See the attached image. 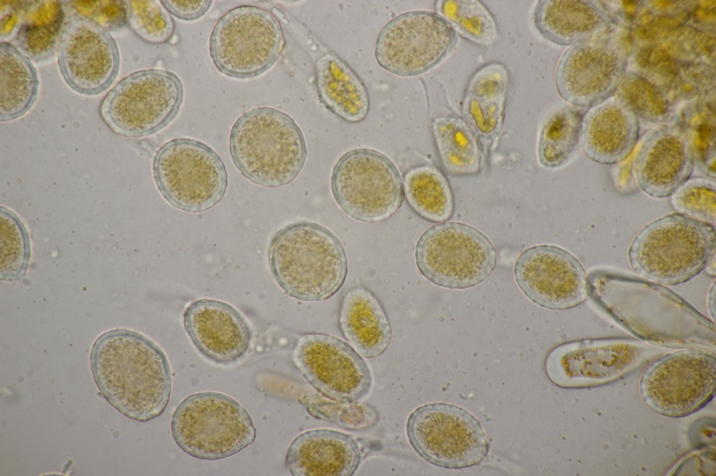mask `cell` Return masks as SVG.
I'll return each mask as SVG.
<instances>
[{
    "label": "cell",
    "mask_w": 716,
    "mask_h": 476,
    "mask_svg": "<svg viewBox=\"0 0 716 476\" xmlns=\"http://www.w3.org/2000/svg\"><path fill=\"white\" fill-rule=\"evenodd\" d=\"M587 283L598 306L642 339L670 346H715V325L661 285L604 270L592 272Z\"/></svg>",
    "instance_id": "6da1fadb"
},
{
    "label": "cell",
    "mask_w": 716,
    "mask_h": 476,
    "mask_svg": "<svg viewBox=\"0 0 716 476\" xmlns=\"http://www.w3.org/2000/svg\"><path fill=\"white\" fill-rule=\"evenodd\" d=\"M90 364L103 396L126 417L148 422L166 408L171 366L164 352L148 337L124 329L104 332L92 345Z\"/></svg>",
    "instance_id": "7a4b0ae2"
},
{
    "label": "cell",
    "mask_w": 716,
    "mask_h": 476,
    "mask_svg": "<svg viewBox=\"0 0 716 476\" xmlns=\"http://www.w3.org/2000/svg\"><path fill=\"white\" fill-rule=\"evenodd\" d=\"M271 272L290 297L305 302L327 299L343 285L348 272L345 249L327 228L313 222L289 224L272 237Z\"/></svg>",
    "instance_id": "3957f363"
},
{
    "label": "cell",
    "mask_w": 716,
    "mask_h": 476,
    "mask_svg": "<svg viewBox=\"0 0 716 476\" xmlns=\"http://www.w3.org/2000/svg\"><path fill=\"white\" fill-rule=\"evenodd\" d=\"M229 150L243 176L266 187L291 182L306 157L298 125L288 114L268 107L251 109L238 118L231 130Z\"/></svg>",
    "instance_id": "277c9868"
},
{
    "label": "cell",
    "mask_w": 716,
    "mask_h": 476,
    "mask_svg": "<svg viewBox=\"0 0 716 476\" xmlns=\"http://www.w3.org/2000/svg\"><path fill=\"white\" fill-rule=\"evenodd\" d=\"M631 268L660 285L685 283L715 256V226L675 213L642 228L628 252Z\"/></svg>",
    "instance_id": "5b68a950"
},
{
    "label": "cell",
    "mask_w": 716,
    "mask_h": 476,
    "mask_svg": "<svg viewBox=\"0 0 716 476\" xmlns=\"http://www.w3.org/2000/svg\"><path fill=\"white\" fill-rule=\"evenodd\" d=\"M176 445L189 456L208 461L229 457L256 438V429L245 409L231 397L202 392L184 399L171 421Z\"/></svg>",
    "instance_id": "8992f818"
},
{
    "label": "cell",
    "mask_w": 716,
    "mask_h": 476,
    "mask_svg": "<svg viewBox=\"0 0 716 476\" xmlns=\"http://www.w3.org/2000/svg\"><path fill=\"white\" fill-rule=\"evenodd\" d=\"M285 45L281 24L271 11L243 5L229 10L217 20L210 36L209 53L219 72L248 79L270 69Z\"/></svg>",
    "instance_id": "52a82bcc"
},
{
    "label": "cell",
    "mask_w": 716,
    "mask_h": 476,
    "mask_svg": "<svg viewBox=\"0 0 716 476\" xmlns=\"http://www.w3.org/2000/svg\"><path fill=\"white\" fill-rule=\"evenodd\" d=\"M183 86L173 73L145 69L120 80L104 96L99 114L115 133L127 137L150 135L178 114Z\"/></svg>",
    "instance_id": "ba28073f"
},
{
    "label": "cell",
    "mask_w": 716,
    "mask_h": 476,
    "mask_svg": "<svg viewBox=\"0 0 716 476\" xmlns=\"http://www.w3.org/2000/svg\"><path fill=\"white\" fill-rule=\"evenodd\" d=\"M157 188L173 207L201 212L215 206L227 187V172L220 156L208 145L191 138L164 144L153 161Z\"/></svg>",
    "instance_id": "9c48e42d"
},
{
    "label": "cell",
    "mask_w": 716,
    "mask_h": 476,
    "mask_svg": "<svg viewBox=\"0 0 716 476\" xmlns=\"http://www.w3.org/2000/svg\"><path fill=\"white\" fill-rule=\"evenodd\" d=\"M416 265L427 280L450 289L481 283L494 269L496 251L480 230L459 222H443L426 230L415 247Z\"/></svg>",
    "instance_id": "30bf717a"
},
{
    "label": "cell",
    "mask_w": 716,
    "mask_h": 476,
    "mask_svg": "<svg viewBox=\"0 0 716 476\" xmlns=\"http://www.w3.org/2000/svg\"><path fill=\"white\" fill-rule=\"evenodd\" d=\"M406 430L415 452L437 467H473L481 463L489 451L480 422L453 404L431 403L417 408L410 414Z\"/></svg>",
    "instance_id": "8fae6325"
},
{
    "label": "cell",
    "mask_w": 716,
    "mask_h": 476,
    "mask_svg": "<svg viewBox=\"0 0 716 476\" xmlns=\"http://www.w3.org/2000/svg\"><path fill=\"white\" fill-rule=\"evenodd\" d=\"M331 188L342 210L366 223L388 219L404 199L398 169L385 155L371 149H356L343 154L333 169Z\"/></svg>",
    "instance_id": "7c38bea8"
},
{
    "label": "cell",
    "mask_w": 716,
    "mask_h": 476,
    "mask_svg": "<svg viewBox=\"0 0 716 476\" xmlns=\"http://www.w3.org/2000/svg\"><path fill=\"white\" fill-rule=\"evenodd\" d=\"M715 384V354L685 350L652 362L642 374L639 387L642 399L654 412L680 417L708 404L714 396Z\"/></svg>",
    "instance_id": "4fadbf2b"
},
{
    "label": "cell",
    "mask_w": 716,
    "mask_h": 476,
    "mask_svg": "<svg viewBox=\"0 0 716 476\" xmlns=\"http://www.w3.org/2000/svg\"><path fill=\"white\" fill-rule=\"evenodd\" d=\"M457 34L441 15L427 10L401 14L380 30L375 57L387 71L403 77L424 73L445 58L457 43Z\"/></svg>",
    "instance_id": "5bb4252c"
},
{
    "label": "cell",
    "mask_w": 716,
    "mask_h": 476,
    "mask_svg": "<svg viewBox=\"0 0 716 476\" xmlns=\"http://www.w3.org/2000/svg\"><path fill=\"white\" fill-rule=\"evenodd\" d=\"M293 361L308 383L327 399L353 403L366 397L372 387L371 369L350 344L322 333L303 335L293 352Z\"/></svg>",
    "instance_id": "9a60e30c"
},
{
    "label": "cell",
    "mask_w": 716,
    "mask_h": 476,
    "mask_svg": "<svg viewBox=\"0 0 716 476\" xmlns=\"http://www.w3.org/2000/svg\"><path fill=\"white\" fill-rule=\"evenodd\" d=\"M57 59L65 82L87 96L106 91L116 78L120 64L117 43L109 31L78 14L65 24Z\"/></svg>",
    "instance_id": "2e32d148"
},
{
    "label": "cell",
    "mask_w": 716,
    "mask_h": 476,
    "mask_svg": "<svg viewBox=\"0 0 716 476\" xmlns=\"http://www.w3.org/2000/svg\"><path fill=\"white\" fill-rule=\"evenodd\" d=\"M514 276L524 295L545 308H571L589 296L580 262L559 246L542 244L524 250L515 261Z\"/></svg>",
    "instance_id": "e0dca14e"
},
{
    "label": "cell",
    "mask_w": 716,
    "mask_h": 476,
    "mask_svg": "<svg viewBox=\"0 0 716 476\" xmlns=\"http://www.w3.org/2000/svg\"><path fill=\"white\" fill-rule=\"evenodd\" d=\"M643 348L626 341H575L560 345L547 355L548 379L564 387H576L615 379L642 358Z\"/></svg>",
    "instance_id": "ac0fdd59"
},
{
    "label": "cell",
    "mask_w": 716,
    "mask_h": 476,
    "mask_svg": "<svg viewBox=\"0 0 716 476\" xmlns=\"http://www.w3.org/2000/svg\"><path fill=\"white\" fill-rule=\"evenodd\" d=\"M182 318L185 330L195 348L213 363L236 364L251 348L254 334L250 325L224 302L195 300L186 307Z\"/></svg>",
    "instance_id": "d6986e66"
},
{
    "label": "cell",
    "mask_w": 716,
    "mask_h": 476,
    "mask_svg": "<svg viewBox=\"0 0 716 476\" xmlns=\"http://www.w3.org/2000/svg\"><path fill=\"white\" fill-rule=\"evenodd\" d=\"M694 154L682 130L665 126L653 131L634 158L633 169L639 188L654 198L671 197L692 177Z\"/></svg>",
    "instance_id": "ffe728a7"
},
{
    "label": "cell",
    "mask_w": 716,
    "mask_h": 476,
    "mask_svg": "<svg viewBox=\"0 0 716 476\" xmlns=\"http://www.w3.org/2000/svg\"><path fill=\"white\" fill-rule=\"evenodd\" d=\"M623 65L618 53L609 47L575 45L564 52L558 64L557 91L573 105H597L619 82Z\"/></svg>",
    "instance_id": "44dd1931"
},
{
    "label": "cell",
    "mask_w": 716,
    "mask_h": 476,
    "mask_svg": "<svg viewBox=\"0 0 716 476\" xmlns=\"http://www.w3.org/2000/svg\"><path fill=\"white\" fill-rule=\"evenodd\" d=\"M361 453L349 435L328 429L305 431L290 443L285 465L293 476H352Z\"/></svg>",
    "instance_id": "7402d4cb"
},
{
    "label": "cell",
    "mask_w": 716,
    "mask_h": 476,
    "mask_svg": "<svg viewBox=\"0 0 716 476\" xmlns=\"http://www.w3.org/2000/svg\"><path fill=\"white\" fill-rule=\"evenodd\" d=\"M639 132L637 116L624 101H611L583 116L580 142L584 154L604 165L624 160L635 147Z\"/></svg>",
    "instance_id": "603a6c76"
},
{
    "label": "cell",
    "mask_w": 716,
    "mask_h": 476,
    "mask_svg": "<svg viewBox=\"0 0 716 476\" xmlns=\"http://www.w3.org/2000/svg\"><path fill=\"white\" fill-rule=\"evenodd\" d=\"M338 325L348 343L365 358L380 356L391 342L392 327L385 310L366 288L356 286L343 295Z\"/></svg>",
    "instance_id": "cb8c5ba5"
},
{
    "label": "cell",
    "mask_w": 716,
    "mask_h": 476,
    "mask_svg": "<svg viewBox=\"0 0 716 476\" xmlns=\"http://www.w3.org/2000/svg\"><path fill=\"white\" fill-rule=\"evenodd\" d=\"M317 92L320 101L345 121H364L370 110L368 90L357 73L334 52L321 56L315 66Z\"/></svg>",
    "instance_id": "d4e9b609"
},
{
    "label": "cell",
    "mask_w": 716,
    "mask_h": 476,
    "mask_svg": "<svg viewBox=\"0 0 716 476\" xmlns=\"http://www.w3.org/2000/svg\"><path fill=\"white\" fill-rule=\"evenodd\" d=\"M36 69L31 59L8 42L0 43V121L18 119L35 103Z\"/></svg>",
    "instance_id": "484cf974"
},
{
    "label": "cell",
    "mask_w": 716,
    "mask_h": 476,
    "mask_svg": "<svg viewBox=\"0 0 716 476\" xmlns=\"http://www.w3.org/2000/svg\"><path fill=\"white\" fill-rule=\"evenodd\" d=\"M508 81L506 68L497 62L482 66L469 81L464 111L474 127L484 135H492L501 126Z\"/></svg>",
    "instance_id": "4316f807"
},
{
    "label": "cell",
    "mask_w": 716,
    "mask_h": 476,
    "mask_svg": "<svg viewBox=\"0 0 716 476\" xmlns=\"http://www.w3.org/2000/svg\"><path fill=\"white\" fill-rule=\"evenodd\" d=\"M596 9L583 1L540 0L534 8V24L547 40L568 45L601 25L602 17Z\"/></svg>",
    "instance_id": "83f0119b"
},
{
    "label": "cell",
    "mask_w": 716,
    "mask_h": 476,
    "mask_svg": "<svg viewBox=\"0 0 716 476\" xmlns=\"http://www.w3.org/2000/svg\"><path fill=\"white\" fill-rule=\"evenodd\" d=\"M59 1L32 3L17 30L15 40L22 52L35 62L50 59L58 48L65 23Z\"/></svg>",
    "instance_id": "f1b7e54d"
},
{
    "label": "cell",
    "mask_w": 716,
    "mask_h": 476,
    "mask_svg": "<svg viewBox=\"0 0 716 476\" xmlns=\"http://www.w3.org/2000/svg\"><path fill=\"white\" fill-rule=\"evenodd\" d=\"M431 130L441 163L454 176L476 174L482 154L478 140L466 122L454 116L434 119Z\"/></svg>",
    "instance_id": "f546056e"
},
{
    "label": "cell",
    "mask_w": 716,
    "mask_h": 476,
    "mask_svg": "<svg viewBox=\"0 0 716 476\" xmlns=\"http://www.w3.org/2000/svg\"><path fill=\"white\" fill-rule=\"evenodd\" d=\"M404 198L422 218L434 223L449 220L454 212V199L443 173L432 165L409 170L403 177Z\"/></svg>",
    "instance_id": "4dcf8cb0"
},
{
    "label": "cell",
    "mask_w": 716,
    "mask_h": 476,
    "mask_svg": "<svg viewBox=\"0 0 716 476\" xmlns=\"http://www.w3.org/2000/svg\"><path fill=\"white\" fill-rule=\"evenodd\" d=\"M583 114L576 109L561 110L543 125L538 140L537 156L546 168L566 164L580 142Z\"/></svg>",
    "instance_id": "1f68e13d"
},
{
    "label": "cell",
    "mask_w": 716,
    "mask_h": 476,
    "mask_svg": "<svg viewBox=\"0 0 716 476\" xmlns=\"http://www.w3.org/2000/svg\"><path fill=\"white\" fill-rule=\"evenodd\" d=\"M438 10L462 36L484 46L494 43L498 29L494 16L486 6L477 0H445L438 1Z\"/></svg>",
    "instance_id": "d6a6232c"
},
{
    "label": "cell",
    "mask_w": 716,
    "mask_h": 476,
    "mask_svg": "<svg viewBox=\"0 0 716 476\" xmlns=\"http://www.w3.org/2000/svg\"><path fill=\"white\" fill-rule=\"evenodd\" d=\"M0 279L17 281L26 274L29 267V234L18 216L3 206L0 208Z\"/></svg>",
    "instance_id": "836d02e7"
},
{
    "label": "cell",
    "mask_w": 716,
    "mask_h": 476,
    "mask_svg": "<svg viewBox=\"0 0 716 476\" xmlns=\"http://www.w3.org/2000/svg\"><path fill=\"white\" fill-rule=\"evenodd\" d=\"M127 25L143 41L160 45L173 37L174 20L161 1H125Z\"/></svg>",
    "instance_id": "e575fe53"
},
{
    "label": "cell",
    "mask_w": 716,
    "mask_h": 476,
    "mask_svg": "<svg viewBox=\"0 0 716 476\" xmlns=\"http://www.w3.org/2000/svg\"><path fill=\"white\" fill-rule=\"evenodd\" d=\"M678 213L715 226L716 184L706 177L689 178L671 196Z\"/></svg>",
    "instance_id": "d590c367"
},
{
    "label": "cell",
    "mask_w": 716,
    "mask_h": 476,
    "mask_svg": "<svg viewBox=\"0 0 716 476\" xmlns=\"http://www.w3.org/2000/svg\"><path fill=\"white\" fill-rule=\"evenodd\" d=\"M622 90L625 96L624 102L633 111L637 117L653 123L666 121L672 114L670 101L663 96L660 91L648 81L641 77L624 82Z\"/></svg>",
    "instance_id": "8d00e7d4"
},
{
    "label": "cell",
    "mask_w": 716,
    "mask_h": 476,
    "mask_svg": "<svg viewBox=\"0 0 716 476\" xmlns=\"http://www.w3.org/2000/svg\"><path fill=\"white\" fill-rule=\"evenodd\" d=\"M76 14L87 18L108 31L127 25L125 1H71Z\"/></svg>",
    "instance_id": "74e56055"
},
{
    "label": "cell",
    "mask_w": 716,
    "mask_h": 476,
    "mask_svg": "<svg viewBox=\"0 0 716 476\" xmlns=\"http://www.w3.org/2000/svg\"><path fill=\"white\" fill-rule=\"evenodd\" d=\"M171 15L184 21H194L203 16L211 6V0L161 1Z\"/></svg>",
    "instance_id": "f35d334b"
}]
</instances>
